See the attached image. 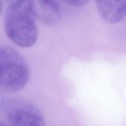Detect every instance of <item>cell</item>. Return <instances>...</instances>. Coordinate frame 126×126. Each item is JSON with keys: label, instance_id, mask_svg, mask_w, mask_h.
I'll use <instances>...</instances> for the list:
<instances>
[{"label": "cell", "instance_id": "obj_4", "mask_svg": "<svg viewBox=\"0 0 126 126\" xmlns=\"http://www.w3.org/2000/svg\"><path fill=\"white\" fill-rule=\"evenodd\" d=\"M32 13L42 23L54 26L60 20L61 11L55 0H31Z\"/></svg>", "mask_w": 126, "mask_h": 126}, {"label": "cell", "instance_id": "obj_6", "mask_svg": "<svg viewBox=\"0 0 126 126\" xmlns=\"http://www.w3.org/2000/svg\"><path fill=\"white\" fill-rule=\"evenodd\" d=\"M62 1L75 6H82L86 5L89 1V0H61Z\"/></svg>", "mask_w": 126, "mask_h": 126}, {"label": "cell", "instance_id": "obj_3", "mask_svg": "<svg viewBox=\"0 0 126 126\" xmlns=\"http://www.w3.org/2000/svg\"><path fill=\"white\" fill-rule=\"evenodd\" d=\"M10 125L14 126H42L45 125L40 109L30 102L17 99L11 102L6 110Z\"/></svg>", "mask_w": 126, "mask_h": 126}, {"label": "cell", "instance_id": "obj_2", "mask_svg": "<svg viewBox=\"0 0 126 126\" xmlns=\"http://www.w3.org/2000/svg\"><path fill=\"white\" fill-rule=\"evenodd\" d=\"M29 78L27 64L14 48L0 47V91L15 93L22 90Z\"/></svg>", "mask_w": 126, "mask_h": 126}, {"label": "cell", "instance_id": "obj_7", "mask_svg": "<svg viewBox=\"0 0 126 126\" xmlns=\"http://www.w3.org/2000/svg\"><path fill=\"white\" fill-rule=\"evenodd\" d=\"M18 0H4L5 2L7 4H9V5H10V4H13V3H15V2L17 1Z\"/></svg>", "mask_w": 126, "mask_h": 126}, {"label": "cell", "instance_id": "obj_8", "mask_svg": "<svg viewBox=\"0 0 126 126\" xmlns=\"http://www.w3.org/2000/svg\"><path fill=\"white\" fill-rule=\"evenodd\" d=\"M2 11V4L1 0H0V15L1 14Z\"/></svg>", "mask_w": 126, "mask_h": 126}, {"label": "cell", "instance_id": "obj_1", "mask_svg": "<svg viewBox=\"0 0 126 126\" xmlns=\"http://www.w3.org/2000/svg\"><path fill=\"white\" fill-rule=\"evenodd\" d=\"M31 8V0H19L9 5L4 16V28L8 37L23 48L33 45L37 30Z\"/></svg>", "mask_w": 126, "mask_h": 126}, {"label": "cell", "instance_id": "obj_5", "mask_svg": "<svg viewBox=\"0 0 126 126\" xmlns=\"http://www.w3.org/2000/svg\"><path fill=\"white\" fill-rule=\"evenodd\" d=\"M102 19L110 24H117L125 17L126 0H95Z\"/></svg>", "mask_w": 126, "mask_h": 126}]
</instances>
